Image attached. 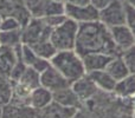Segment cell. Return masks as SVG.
Wrapping results in <instances>:
<instances>
[{
	"instance_id": "20",
	"label": "cell",
	"mask_w": 135,
	"mask_h": 118,
	"mask_svg": "<svg viewBox=\"0 0 135 118\" xmlns=\"http://www.w3.org/2000/svg\"><path fill=\"white\" fill-rule=\"evenodd\" d=\"M31 49L35 51V53L37 56H39L40 58L46 59V60H51V58L57 53V49L54 46L51 42L49 40H43V42L36 43V44L31 45Z\"/></svg>"
},
{
	"instance_id": "9",
	"label": "cell",
	"mask_w": 135,
	"mask_h": 118,
	"mask_svg": "<svg viewBox=\"0 0 135 118\" xmlns=\"http://www.w3.org/2000/svg\"><path fill=\"white\" fill-rule=\"evenodd\" d=\"M110 35L113 38V42L115 43L116 47L121 51V53L127 50L128 47L133 46L135 44V38L132 33V31L128 28V26L124 25H119L114 26V27H109Z\"/></svg>"
},
{
	"instance_id": "19",
	"label": "cell",
	"mask_w": 135,
	"mask_h": 118,
	"mask_svg": "<svg viewBox=\"0 0 135 118\" xmlns=\"http://www.w3.org/2000/svg\"><path fill=\"white\" fill-rule=\"evenodd\" d=\"M24 2L33 18H44L47 14L51 0H24Z\"/></svg>"
},
{
	"instance_id": "15",
	"label": "cell",
	"mask_w": 135,
	"mask_h": 118,
	"mask_svg": "<svg viewBox=\"0 0 135 118\" xmlns=\"http://www.w3.org/2000/svg\"><path fill=\"white\" fill-rule=\"evenodd\" d=\"M54 102V96L50 90L44 86H38L33 89L30 96V106L35 110H40L46 107Z\"/></svg>"
},
{
	"instance_id": "12",
	"label": "cell",
	"mask_w": 135,
	"mask_h": 118,
	"mask_svg": "<svg viewBox=\"0 0 135 118\" xmlns=\"http://www.w3.org/2000/svg\"><path fill=\"white\" fill-rule=\"evenodd\" d=\"M17 59H18V53L16 47L0 45V78L9 79Z\"/></svg>"
},
{
	"instance_id": "23",
	"label": "cell",
	"mask_w": 135,
	"mask_h": 118,
	"mask_svg": "<svg viewBox=\"0 0 135 118\" xmlns=\"http://www.w3.org/2000/svg\"><path fill=\"white\" fill-rule=\"evenodd\" d=\"M13 83L11 79L0 78V106L8 104L12 99Z\"/></svg>"
},
{
	"instance_id": "32",
	"label": "cell",
	"mask_w": 135,
	"mask_h": 118,
	"mask_svg": "<svg viewBox=\"0 0 135 118\" xmlns=\"http://www.w3.org/2000/svg\"><path fill=\"white\" fill-rule=\"evenodd\" d=\"M1 115H2V106H0V118H1Z\"/></svg>"
},
{
	"instance_id": "34",
	"label": "cell",
	"mask_w": 135,
	"mask_h": 118,
	"mask_svg": "<svg viewBox=\"0 0 135 118\" xmlns=\"http://www.w3.org/2000/svg\"><path fill=\"white\" fill-rule=\"evenodd\" d=\"M122 118H134V117H132V116H123Z\"/></svg>"
},
{
	"instance_id": "2",
	"label": "cell",
	"mask_w": 135,
	"mask_h": 118,
	"mask_svg": "<svg viewBox=\"0 0 135 118\" xmlns=\"http://www.w3.org/2000/svg\"><path fill=\"white\" fill-rule=\"evenodd\" d=\"M50 64L58 70L71 84L86 74L82 57L75 50L58 51L51 58Z\"/></svg>"
},
{
	"instance_id": "21",
	"label": "cell",
	"mask_w": 135,
	"mask_h": 118,
	"mask_svg": "<svg viewBox=\"0 0 135 118\" xmlns=\"http://www.w3.org/2000/svg\"><path fill=\"white\" fill-rule=\"evenodd\" d=\"M17 81L27 86L31 90H33V89L40 86V73L38 71H36L35 69H32V67L27 66L26 70L24 71V73L21 74L20 78Z\"/></svg>"
},
{
	"instance_id": "24",
	"label": "cell",
	"mask_w": 135,
	"mask_h": 118,
	"mask_svg": "<svg viewBox=\"0 0 135 118\" xmlns=\"http://www.w3.org/2000/svg\"><path fill=\"white\" fill-rule=\"evenodd\" d=\"M121 58L123 59L124 64L127 65L129 72L131 73H135V44L122 52Z\"/></svg>"
},
{
	"instance_id": "5",
	"label": "cell",
	"mask_w": 135,
	"mask_h": 118,
	"mask_svg": "<svg viewBox=\"0 0 135 118\" xmlns=\"http://www.w3.org/2000/svg\"><path fill=\"white\" fill-rule=\"evenodd\" d=\"M98 20L108 27L124 25L126 24V1L113 0L105 8L100 11Z\"/></svg>"
},
{
	"instance_id": "35",
	"label": "cell",
	"mask_w": 135,
	"mask_h": 118,
	"mask_svg": "<svg viewBox=\"0 0 135 118\" xmlns=\"http://www.w3.org/2000/svg\"><path fill=\"white\" fill-rule=\"evenodd\" d=\"M56 1H63V2H65L66 0H56Z\"/></svg>"
},
{
	"instance_id": "1",
	"label": "cell",
	"mask_w": 135,
	"mask_h": 118,
	"mask_svg": "<svg viewBox=\"0 0 135 118\" xmlns=\"http://www.w3.org/2000/svg\"><path fill=\"white\" fill-rule=\"evenodd\" d=\"M75 51L81 57L95 52H102L114 57L121 56V51L113 42L109 27L100 20L79 24Z\"/></svg>"
},
{
	"instance_id": "6",
	"label": "cell",
	"mask_w": 135,
	"mask_h": 118,
	"mask_svg": "<svg viewBox=\"0 0 135 118\" xmlns=\"http://www.w3.org/2000/svg\"><path fill=\"white\" fill-rule=\"evenodd\" d=\"M40 85L46 88L51 92H55V91H58L61 89L70 86L71 83L58 70L55 69L50 64V66L40 73Z\"/></svg>"
},
{
	"instance_id": "8",
	"label": "cell",
	"mask_w": 135,
	"mask_h": 118,
	"mask_svg": "<svg viewBox=\"0 0 135 118\" xmlns=\"http://www.w3.org/2000/svg\"><path fill=\"white\" fill-rule=\"evenodd\" d=\"M71 88L74 89V91L77 93V96H78L79 99L82 100V103H85V102H88V100L93 99L98 91V88L96 86V84L94 83L93 79L89 77L88 73L84 74L78 80L74 81V83L71 84Z\"/></svg>"
},
{
	"instance_id": "27",
	"label": "cell",
	"mask_w": 135,
	"mask_h": 118,
	"mask_svg": "<svg viewBox=\"0 0 135 118\" xmlns=\"http://www.w3.org/2000/svg\"><path fill=\"white\" fill-rule=\"evenodd\" d=\"M68 17L65 14H54V16H47L44 17V21L47 26H50L51 28H55L57 26H59L61 24H63L66 20Z\"/></svg>"
},
{
	"instance_id": "18",
	"label": "cell",
	"mask_w": 135,
	"mask_h": 118,
	"mask_svg": "<svg viewBox=\"0 0 135 118\" xmlns=\"http://www.w3.org/2000/svg\"><path fill=\"white\" fill-rule=\"evenodd\" d=\"M105 71H107L116 81L123 79L124 77H127L129 73H131L128 67H127V65L124 64L123 59L121 58V56H116L110 60L108 66L105 67Z\"/></svg>"
},
{
	"instance_id": "31",
	"label": "cell",
	"mask_w": 135,
	"mask_h": 118,
	"mask_svg": "<svg viewBox=\"0 0 135 118\" xmlns=\"http://www.w3.org/2000/svg\"><path fill=\"white\" fill-rule=\"evenodd\" d=\"M132 102H133V111H134V114H135V96L132 98Z\"/></svg>"
},
{
	"instance_id": "13",
	"label": "cell",
	"mask_w": 135,
	"mask_h": 118,
	"mask_svg": "<svg viewBox=\"0 0 135 118\" xmlns=\"http://www.w3.org/2000/svg\"><path fill=\"white\" fill-rule=\"evenodd\" d=\"M114 58V56H110L102 52H95V53H88L82 57L83 65L86 73H90L94 71H100V70H105L110 60Z\"/></svg>"
},
{
	"instance_id": "4",
	"label": "cell",
	"mask_w": 135,
	"mask_h": 118,
	"mask_svg": "<svg viewBox=\"0 0 135 118\" xmlns=\"http://www.w3.org/2000/svg\"><path fill=\"white\" fill-rule=\"evenodd\" d=\"M52 28L45 24L43 18H31V20L21 27V43L25 45L36 44V43L49 40Z\"/></svg>"
},
{
	"instance_id": "30",
	"label": "cell",
	"mask_w": 135,
	"mask_h": 118,
	"mask_svg": "<svg viewBox=\"0 0 135 118\" xmlns=\"http://www.w3.org/2000/svg\"><path fill=\"white\" fill-rule=\"evenodd\" d=\"M126 1H127V2H129V4H131L132 6H133L134 8H135V0H126Z\"/></svg>"
},
{
	"instance_id": "33",
	"label": "cell",
	"mask_w": 135,
	"mask_h": 118,
	"mask_svg": "<svg viewBox=\"0 0 135 118\" xmlns=\"http://www.w3.org/2000/svg\"><path fill=\"white\" fill-rule=\"evenodd\" d=\"M1 21H2V16L0 14V26H1Z\"/></svg>"
},
{
	"instance_id": "10",
	"label": "cell",
	"mask_w": 135,
	"mask_h": 118,
	"mask_svg": "<svg viewBox=\"0 0 135 118\" xmlns=\"http://www.w3.org/2000/svg\"><path fill=\"white\" fill-rule=\"evenodd\" d=\"M78 110L74 107H65L52 102L46 107L36 110L33 118H72Z\"/></svg>"
},
{
	"instance_id": "22",
	"label": "cell",
	"mask_w": 135,
	"mask_h": 118,
	"mask_svg": "<svg viewBox=\"0 0 135 118\" xmlns=\"http://www.w3.org/2000/svg\"><path fill=\"white\" fill-rule=\"evenodd\" d=\"M21 28L14 31H0V45L17 47L21 45Z\"/></svg>"
},
{
	"instance_id": "25",
	"label": "cell",
	"mask_w": 135,
	"mask_h": 118,
	"mask_svg": "<svg viewBox=\"0 0 135 118\" xmlns=\"http://www.w3.org/2000/svg\"><path fill=\"white\" fill-rule=\"evenodd\" d=\"M23 27L21 24L13 17H2L1 26H0V31H14V30H20Z\"/></svg>"
},
{
	"instance_id": "28",
	"label": "cell",
	"mask_w": 135,
	"mask_h": 118,
	"mask_svg": "<svg viewBox=\"0 0 135 118\" xmlns=\"http://www.w3.org/2000/svg\"><path fill=\"white\" fill-rule=\"evenodd\" d=\"M112 1H113V0H91L90 4L93 5V6L95 7L98 12H100L101 9L105 8V7H107Z\"/></svg>"
},
{
	"instance_id": "17",
	"label": "cell",
	"mask_w": 135,
	"mask_h": 118,
	"mask_svg": "<svg viewBox=\"0 0 135 118\" xmlns=\"http://www.w3.org/2000/svg\"><path fill=\"white\" fill-rule=\"evenodd\" d=\"M114 93L121 98H133L135 96V73H129L116 83Z\"/></svg>"
},
{
	"instance_id": "11",
	"label": "cell",
	"mask_w": 135,
	"mask_h": 118,
	"mask_svg": "<svg viewBox=\"0 0 135 118\" xmlns=\"http://www.w3.org/2000/svg\"><path fill=\"white\" fill-rule=\"evenodd\" d=\"M52 96H54V102L62 105V106L74 107L77 110H81L83 106V103L77 96V93L74 91V89L71 88V85L61 89L58 91H55V92H52Z\"/></svg>"
},
{
	"instance_id": "14",
	"label": "cell",
	"mask_w": 135,
	"mask_h": 118,
	"mask_svg": "<svg viewBox=\"0 0 135 118\" xmlns=\"http://www.w3.org/2000/svg\"><path fill=\"white\" fill-rule=\"evenodd\" d=\"M20 54H21V59L24 60L26 66L32 67V69H35L39 73H42L45 69H47L50 66V60L43 59L39 56H37L35 53V51L28 45H25V44L21 45Z\"/></svg>"
},
{
	"instance_id": "3",
	"label": "cell",
	"mask_w": 135,
	"mask_h": 118,
	"mask_svg": "<svg viewBox=\"0 0 135 118\" xmlns=\"http://www.w3.org/2000/svg\"><path fill=\"white\" fill-rule=\"evenodd\" d=\"M78 23L70 18L59 26L52 28L50 42L54 44L57 51H65V50H75L76 37L78 31Z\"/></svg>"
},
{
	"instance_id": "26",
	"label": "cell",
	"mask_w": 135,
	"mask_h": 118,
	"mask_svg": "<svg viewBox=\"0 0 135 118\" xmlns=\"http://www.w3.org/2000/svg\"><path fill=\"white\" fill-rule=\"evenodd\" d=\"M126 25L132 31V33H133L135 38V8L127 1H126Z\"/></svg>"
},
{
	"instance_id": "7",
	"label": "cell",
	"mask_w": 135,
	"mask_h": 118,
	"mask_svg": "<svg viewBox=\"0 0 135 118\" xmlns=\"http://www.w3.org/2000/svg\"><path fill=\"white\" fill-rule=\"evenodd\" d=\"M98 14L100 12L91 4L85 6H76L65 2V16L78 24L98 20Z\"/></svg>"
},
{
	"instance_id": "29",
	"label": "cell",
	"mask_w": 135,
	"mask_h": 118,
	"mask_svg": "<svg viewBox=\"0 0 135 118\" xmlns=\"http://www.w3.org/2000/svg\"><path fill=\"white\" fill-rule=\"evenodd\" d=\"M65 2L71 5H76V6H85V5H90L91 0H66Z\"/></svg>"
},
{
	"instance_id": "16",
	"label": "cell",
	"mask_w": 135,
	"mask_h": 118,
	"mask_svg": "<svg viewBox=\"0 0 135 118\" xmlns=\"http://www.w3.org/2000/svg\"><path fill=\"white\" fill-rule=\"evenodd\" d=\"M89 77L94 80L98 90H102L104 92H114V89L116 86L117 81L108 73L105 70H100V71H94L88 73Z\"/></svg>"
}]
</instances>
